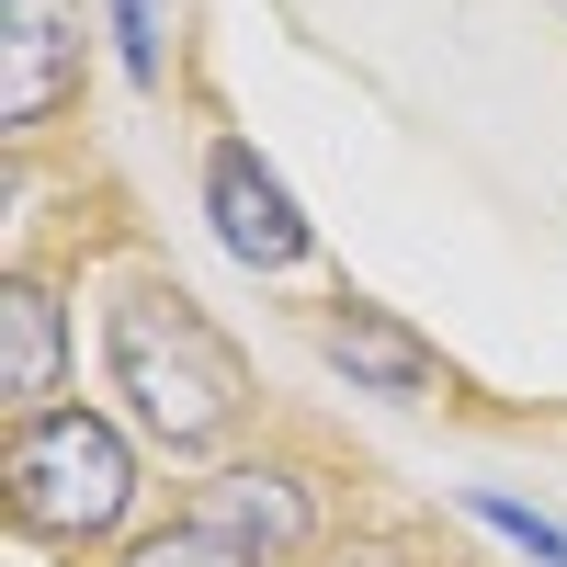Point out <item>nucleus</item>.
Segmentation results:
<instances>
[{
  "mask_svg": "<svg viewBox=\"0 0 567 567\" xmlns=\"http://www.w3.org/2000/svg\"><path fill=\"white\" fill-rule=\"evenodd\" d=\"M465 523H488L511 556H534V567H567V523L534 499H511V488H465Z\"/></svg>",
  "mask_w": 567,
  "mask_h": 567,
  "instance_id": "9",
  "label": "nucleus"
},
{
  "mask_svg": "<svg viewBox=\"0 0 567 567\" xmlns=\"http://www.w3.org/2000/svg\"><path fill=\"white\" fill-rule=\"evenodd\" d=\"M103 374L125 398V432H148L182 465H227V443H239L250 409H261L239 341H227L171 272H125L103 296Z\"/></svg>",
  "mask_w": 567,
  "mask_h": 567,
  "instance_id": "1",
  "label": "nucleus"
},
{
  "mask_svg": "<svg viewBox=\"0 0 567 567\" xmlns=\"http://www.w3.org/2000/svg\"><path fill=\"white\" fill-rule=\"evenodd\" d=\"M205 227H216V250L239 272H261V284L307 261V205L284 194V171L250 148V136H216L205 148Z\"/></svg>",
  "mask_w": 567,
  "mask_h": 567,
  "instance_id": "5",
  "label": "nucleus"
},
{
  "mask_svg": "<svg viewBox=\"0 0 567 567\" xmlns=\"http://www.w3.org/2000/svg\"><path fill=\"white\" fill-rule=\"evenodd\" d=\"M103 567H261L239 534H216V523H194V511H171V523H136Z\"/></svg>",
  "mask_w": 567,
  "mask_h": 567,
  "instance_id": "8",
  "label": "nucleus"
},
{
  "mask_svg": "<svg viewBox=\"0 0 567 567\" xmlns=\"http://www.w3.org/2000/svg\"><path fill=\"white\" fill-rule=\"evenodd\" d=\"M91 80L80 0H0V136H45Z\"/></svg>",
  "mask_w": 567,
  "mask_h": 567,
  "instance_id": "4",
  "label": "nucleus"
},
{
  "mask_svg": "<svg viewBox=\"0 0 567 567\" xmlns=\"http://www.w3.org/2000/svg\"><path fill=\"white\" fill-rule=\"evenodd\" d=\"M58 398H69V296H58V272L12 261L0 272V409L34 420Z\"/></svg>",
  "mask_w": 567,
  "mask_h": 567,
  "instance_id": "7",
  "label": "nucleus"
},
{
  "mask_svg": "<svg viewBox=\"0 0 567 567\" xmlns=\"http://www.w3.org/2000/svg\"><path fill=\"white\" fill-rule=\"evenodd\" d=\"M171 511H194V523L239 534L261 567H307V556L329 545V511H341V488H329L307 454H227V465H205V477L182 488Z\"/></svg>",
  "mask_w": 567,
  "mask_h": 567,
  "instance_id": "3",
  "label": "nucleus"
},
{
  "mask_svg": "<svg viewBox=\"0 0 567 567\" xmlns=\"http://www.w3.org/2000/svg\"><path fill=\"white\" fill-rule=\"evenodd\" d=\"M103 12H114V58H125V80L159 91V0H103Z\"/></svg>",
  "mask_w": 567,
  "mask_h": 567,
  "instance_id": "10",
  "label": "nucleus"
},
{
  "mask_svg": "<svg viewBox=\"0 0 567 567\" xmlns=\"http://www.w3.org/2000/svg\"><path fill=\"white\" fill-rule=\"evenodd\" d=\"M307 341H318V363L341 374L352 398H386V409H420V398H443V352L420 341V329H409L398 307L329 296V307L307 318Z\"/></svg>",
  "mask_w": 567,
  "mask_h": 567,
  "instance_id": "6",
  "label": "nucleus"
},
{
  "mask_svg": "<svg viewBox=\"0 0 567 567\" xmlns=\"http://www.w3.org/2000/svg\"><path fill=\"white\" fill-rule=\"evenodd\" d=\"M0 499H12V534L45 545V556H103L125 545L136 499H148V465H136V432L91 398H58L12 420L0 443Z\"/></svg>",
  "mask_w": 567,
  "mask_h": 567,
  "instance_id": "2",
  "label": "nucleus"
}]
</instances>
